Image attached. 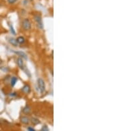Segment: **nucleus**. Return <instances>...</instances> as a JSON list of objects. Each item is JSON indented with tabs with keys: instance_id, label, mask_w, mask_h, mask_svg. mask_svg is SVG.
Returning <instances> with one entry per match:
<instances>
[{
	"instance_id": "0eeeda50",
	"label": "nucleus",
	"mask_w": 119,
	"mask_h": 131,
	"mask_svg": "<svg viewBox=\"0 0 119 131\" xmlns=\"http://www.w3.org/2000/svg\"><path fill=\"white\" fill-rule=\"evenodd\" d=\"M8 41H9V43H10L11 45L15 46V47H17V46H18V45H19L17 40L15 39H14V38H9V39H8Z\"/></svg>"
},
{
	"instance_id": "ddd939ff",
	"label": "nucleus",
	"mask_w": 119,
	"mask_h": 131,
	"mask_svg": "<svg viewBox=\"0 0 119 131\" xmlns=\"http://www.w3.org/2000/svg\"><path fill=\"white\" fill-rule=\"evenodd\" d=\"M9 28H10V31H11V32L12 33V35H16V32H15V31L14 30V28H13V25H11V24H9Z\"/></svg>"
},
{
	"instance_id": "1a4fd4ad",
	"label": "nucleus",
	"mask_w": 119,
	"mask_h": 131,
	"mask_svg": "<svg viewBox=\"0 0 119 131\" xmlns=\"http://www.w3.org/2000/svg\"><path fill=\"white\" fill-rule=\"evenodd\" d=\"M18 81V78L17 77H12L10 81V84L11 87H14L15 85L16 84V83Z\"/></svg>"
},
{
	"instance_id": "f3484780",
	"label": "nucleus",
	"mask_w": 119,
	"mask_h": 131,
	"mask_svg": "<svg viewBox=\"0 0 119 131\" xmlns=\"http://www.w3.org/2000/svg\"><path fill=\"white\" fill-rule=\"evenodd\" d=\"M9 95L11 96V97H15V96L17 95V94H16V93H11Z\"/></svg>"
},
{
	"instance_id": "9d476101",
	"label": "nucleus",
	"mask_w": 119,
	"mask_h": 131,
	"mask_svg": "<svg viewBox=\"0 0 119 131\" xmlns=\"http://www.w3.org/2000/svg\"><path fill=\"white\" fill-rule=\"evenodd\" d=\"M16 40H17V41L18 44H22L25 43V38L23 37V36H19Z\"/></svg>"
},
{
	"instance_id": "9b49d317",
	"label": "nucleus",
	"mask_w": 119,
	"mask_h": 131,
	"mask_svg": "<svg viewBox=\"0 0 119 131\" xmlns=\"http://www.w3.org/2000/svg\"><path fill=\"white\" fill-rule=\"evenodd\" d=\"M23 112L25 114H29L31 113V108L29 107V106L27 105V106H25V107L23 108Z\"/></svg>"
},
{
	"instance_id": "dca6fc26",
	"label": "nucleus",
	"mask_w": 119,
	"mask_h": 131,
	"mask_svg": "<svg viewBox=\"0 0 119 131\" xmlns=\"http://www.w3.org/2000/svg\"><path fill=\"white\" fill-rule=\"evenodd\" d=\"M27 130L28 131H35V129L34 128L31 127H28V128H27Z\"/></svg>"
},
{
	"instance_id": "423d86ee",
	"label": "nucleus",
	"mask_w": 119,
	"mask_h": 131,
	"mask_svg": "<svg viewBox=\"0 0 119 131\" xmlns=\"http://www.w3.org/2000/svg\"><path fill=\"white\" fill-rule=\"evenodd\" d=\"M21 91H23L25 94H28L31 92V87L28 85H25L21 89Z\"/></svg>"
},
{
	"instance_id": "a211bd4d",
	"label": "nucleus",
	"mask_w": 119,
	"mask_h": 131,
	"mask_svg": "<svg viewBox=\"0 0 119 131\" xmlns=\"http://www.w3.org/2000/svg\"><path fill=\"white\" fill-rule=\"evenodd\" d=\"M29 1H33V0H29Z\"/></svg>"
},
{
	"instance_id": "f03ea898",
	"label": "nucleus",
	"mask_w": 119,
	"mask_h": 131,
	"mask_svg": "<svg viewBox=\"0 0 119 131\" xmlns=\"http://www.w3.org/2000/svg\"><path fill=\"white\" fill-rule=\"evenodd\" d=\"M22 26H23V28H24V30L28 31V30H30L31 28V23L29 21L28 19H25L23 21Z\"/></svg>"
},
{
	"instance_id": "f8f14e48",
	"label": "nucleus",
	"mask_w": 119,
	"mask_h": 131,
	"mask_svg": "<svg viewBox=\"0 0 119 131\" xmlns=\"http://www.w3.org/2000/svg\"><path fill=\"white\" fill-rule=\"evenodd\" d=\"M31 122L33 124H35V125H36V124H39L40 123V120L38 119H36V118H34V117H32L31 119Z\"/></svg>"
},
{
	"instance_id": "6e6552de",
	"label": "nucleus",
	"mask_w": 119,
	"mask_h": 131,
	"mask_svg": "<svg viewBox=\"0 0 119 131\" xmlns=\"http://www.w3.org/2000/svg\"><path fill=\"white\" fill-rule=\"evenodd\" d=\"M21 122L25 124H28L30 123V119L27 117H22L21 118Z\"/></svg>"
},
{
	"instance_id": "20e7f679",
	"label": "nucleus",
	"mask_w": 119,
	"mask_h": 131,
	"mask_svg": "<svg viewBox=\"0 0 119 131\" xmlns=\"http://www.w3.org/2000/svg\"><path fill=\"white\" fill-rule=\"evenodd\" d=\"M14 53H15L17 56H19V57H21L22 58H23V59H25V60H27V55L24 52H23V51H15V50H13V51Z\"/></svg>"
},
{
	"instance_id": "7ed1b4c3",
	"label": "nucleus",
	"mask_w": 119,
	"mask_h": 131,
	"mask_svg": "<svg viewBox=\"0 0 119 131\" xmlns=\"http://www.w3.org/2000/svg\"><path fill=\"white\" fill-rule=\"evenodd\" d=\"M34 19L35 21L36 22L37 24V27H39L40 29H42L43 28V24H42V17L40 15H35L34 16Z\"/></svg>"
},
{
	"instance_id": "4468645a",
	"label": "nucleus",
	"mask_w": 119,
	"mask_h": 131,
	"mask_svg": "<svg viewBox=\"0 0 119 131\" xmlns=\"http://www.w3.org/2000/svg\"><path fill=\"white\" fill-rule=\"evenodd\" d=\"M17 1V0H7V2L9 4H14Z\"/></svg>"
},
{
	"instance_id": "2eb2a0df",
	"label": "nucleus",
	"mask_w": 119,
	"mask_h": 131,
	"mask_svg": "<svg viewBox=\"0 0 119 131\" xmlns=\"http://www.w3.org/2000/svg\"><path fill=\"white\" fill-rule=\"evenodd\" d=\"M42 131H49V129H48V128L47 127V126H46L44 125L43 127L42 128Z\"/></svg>"
},
{
	"instance_id": "f257e3e1",
	"label": "nucleus",
	"mask_w": 119,
	"mask_h": 131,
	"mask_svg": "<svg viewBox=\"0 0 119 131\" xmlns=\"http://www.w3.org/2000/svg\"><path fill=\"white\" fill-rule=\"evenodd\" d=\"M37 83H38V87H39V90H40V92L41 93H43L46 90L45 83L44 82V80L41 78H39L37 79Z\"/></svg>"
},
{
	"instance_id": "39448f33",
	"label": "nucleus",
	"mask_w": 119,
	"mask_h": 131,
	"mask_svg": "<svg viewBox=\"0 0 119 131\" xmlns=\"http://www.w3.org/2000/svg\"><path fill=\"white\" fill-rule=\"evenodd\" d=\"M17 64L18 66L21 68V70H24L25 69V66H24V62L23 58L19 57L18 58L17 60Z\"/></svg>"
}]
</instances>
